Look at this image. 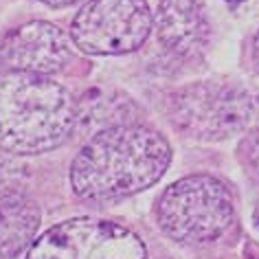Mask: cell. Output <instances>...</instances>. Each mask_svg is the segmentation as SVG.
<instances>
[{"label": "cell", "instance_id": "6", "mask_svg": "<svg viewBox=\"0 0 259 259\" xmlns=\"http://www.w3.org/2000/svg\"><path fill=\"white\" fill-rule=\"evenodd\" d=\"M154 27L145 0H88L70 24L75 47L90 55H123L143 47Z\"/></svg>", "mask_w": 259, "mask_h": 259}, {"label": "cell", "instance_id": "3", "mask_svg": "<svg viewBox=\"0 0 259 259\" xmlns=\"http://www.w3.org/2000/svg\"><path fill=\"white\" fill-rule=\"evenodd\" d=\"M233 196L222 180L209 174L180 178L158 198L156 220L169 239L204 246L220 239L233 222Z\"/></svg>", "mask_w": 259, "mask_h": 259}, {"label": "cell", "instance_id": "12", "mask_svg": "<svg viewBox=\"0 0 259 259\" xmlns=\"http://www.w3.org/2000/svg\"><path fill=\"white\" fill-rule=\"evenodd\" d=\"M252 57H255V64L259 66V31H257L255 40H252Z\"/></svg>", "mask_w": 259, "mask_h": 259}, {"label": "cell", "instance_id": "5", "mask_svg": "<svg viewBox=\"0 0 259 259\" xmlns=\"http://www.w3.org/2000/svg\"><path fill=\"white\" fill-rule=\"evenodd\" d=\"M27 259H147L134 231L99 218H73L44 231Z\"/></svg>", "mask_w": 259, "mask_h": 259}, {"label": "cell", "instance_id": "11", "mask_svg": "<svg viewBox=\"0 0 259 259\" xmlns=\"http://www.w3.org/2000/svg\"><path fill=\"white\" fill-rule=\"evenodd\" d=\"M44 5H49V7H55V9H62V7H73L77 5L79 0H42Z\"/></svg>", "mask_w": 259, "mask_h": 259}, {"label": "cell", "instance_id": "10", "mask_svg": "<svg viewBox=\"0 0 259 259\" xmlns=\"http://www.w3.org/2000/svg\"><path fill=\"white\" fill-rule=\"evenodd\" d=\"M239 150H242V156H244L246 163L259 174V127L252 130L248 137L242 141Z\"/></svg>", "mask_w": 259, "mask_h": 259}, {"label": "cell", "instance_id": "8", "mask_svg": "<svg viewBox=\"0 0 259 259\" xmlns=\"http://www.w3.org/2000/svg\"><path fill=\"white\" fill-rule=\"evenodd\" d=\"M158 42L176 55L200 53L211 35V24L200 0H160L154 16Z\"/></svg>", "mask_w": 259, "mask_h": 259}, {"label": "cell", "instance_id": "9", "mask_svg": "<svg viewBox=\"0 0 259 259\" xmlns=\"http://www.w3.org/2000/svg\"><path fill=\"white\" fill-rule=\"evenodd\" d=\"M40 209L22 193H9L0 200V259H14L29 242H35Z\"/></svg>", "mask_w": 259, "mask_h": 259}, {"label": "cell", "instance_id": "13", "mask_svg": "<svg viewBox=\"0 0 259 259\" xmlns=\"http://www.w3.org/2000/svg\"><path fill=\"white\" fill-rule=\"evenodd\" d=\"M255 222L259 224V202H257V206H255Z\"/></svg>", "mask_w": 259, "mask_h": 259}, {"label": "cell", "instance_id": "1", "mask_svg": "<svg viewBox=\"0 0 259 259\" xmlns=\"http://www.w3.org/2000/svg\"><path fill=\"white\" fill-rule=\"evenodd\" d=\"M171 163L167 139L147 125H119L93 134L70 163L75 196L112 202L158 183Z\"/></svg>", "mask_w": 259, "mask_h": 259}, {"label": "cell", "instance_id": "4", "mask_svg": "<svg viewBox=\"0 0 259 259\" xmlns=\"http://www.w3.org/2000/svg\"><path fill=\"white\" fill-rule=\"evenodd\" d=\"M252 99L226 81H198L178 88L167 99L171 125L187 139L218 143L244 132L252 121Z\"/></svg>", "mask_w": 259, "mask_h": 259}, {"label": "cell", "instance_id": "2", "mask_svg": "<svg viewBox=\"0 0 259 259\" xmlns=\"http://www.w3.org/2000/svg\"><path fill=\"white\" fill-rule=\"evenodd\" d=\"M79 106L62 83L31 73L0 75V150L33 156L73 137Z\"/></svg>", "mask_w": 259, "mask_h": 259}, {"label": "cell", "instance_id": "7", "mask_svg": "<svg viewBox=\"0 0 259 259\" xmlns=\"http://www.w3.org/2000/svg\"><path fill=\"white\" fill-rule=\"evenodd\" d=\"M70 57V40L53 22L33 20L9 31L0 42V60L16 73L47 77L64 68Z\"/></svg>", "mask_w": 259, "mask_h": 259}]
</instances>
